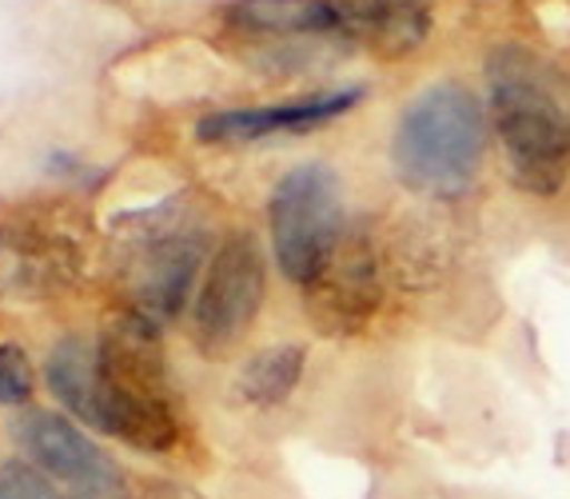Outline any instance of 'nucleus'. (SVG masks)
Segmentation results:
<instances>
[{"instance_id":"obj_1","label":"nucleus","mask_w":570,"mask_h":499,"mask_svg":"<svg viewBox=\"0 0 570 499\" xmlns=\"http://www.w3.org/2000/svg\"><path fill=\"white\" fill-rule=\"evenodd\" d=\"M48 388L85 428L136 451H171L180 443V412L156 327L128 312L100 340H60L48 352Z\"/></svg>"},{"instance_id":"obj_2","label":"nucleus","mask_w":570,"mask_h":499,"mask_svg":"<svg viewBox=\"0 0 570 499\" xmlns=\"http://www.w3.org/2000/svg\"><path fill=\"white\" fill-rule=\"evenodd\" d=\"M487 153V116L463 85L423 88L395 120L391 164L411 193L455 200L479 180Z\"/></svg>"},{"instance_id":"obj_3","label":"nucleus","mask_w":570,"mask_h":499,"mask_svg":"<svg viewBox=\"0 0 570 499\" xmlns=\"http://www.w3.org/2000/svg\"><path fill=\"white\" fill-rule=\"evenodd\" d=\"M491 125L511 180L534 196L559 193L570 176V108L527 52L491 57Z\"/></svg>"},{"instance_id":"obj_4","label":"nucleus","mask_w":570,"mask_h":499,"mask_svg":"<svg viewBox=\"0 0 570 499\" xmlns=\"http://www.w3.org/2000/svg\"><path fill=\"white\" fill-rule=\"evenodd\" d=\"M204 256H208L204 228L180 208V200L128 216L120 256V288L128 300L124 312L153 327L176 320L188 304Z\"/></svg>"},{"instance_id":"obj_5","label":"nucleus","mask_w":570,"mask_h":499,"mask_svg":"<svg viewBox=\"0 0 570 499\" xmlns=\"http://www.w3.org/2000/svg\"><path fill=\"white\" fill-rule=\"evenodd\" d=\"M343 40L332 0H236L219 17V45L264 72H307Z\"/></svg>"},{"instance_id":"obj_6","label":"nucleus","mask_w":570,"mask_h":499,"mask_svg":"<svg viewBox=\"0 0 570 499\" xmlns=\"http://www.w3.org/2000/svg\"><path fill=\"white\" fill-rule=\"evenodd\" d=\"M343 196L327 164H299L272 188L267 228L276 264L292 284L312 288L343 241Z\"/></svg>"},{"instance_id":"obj_7","label":"nucleus","mask_w":570,"mask_h":499,"mask_svg":"<svg viewBox=\"0 0 570 499\" xmlns=\"http://www.w3.org/2000/svg\"><path fill=\"white\" fill-rule=\"evenodd\" d=\"M85 268L77 232L65 216L29 204L0 221V296L48 300L65 292Z\"/></svg>"},{"instance_id":"obj_8","label":"nucleus","mask_w":570,"mask_h":499,"mask_svg":"<svg viewBox=\"0 0 570 499\" xmlns=\"http://www.w3.org/2000/svg\"><path fill=\"white\" fill-rule=\"evenodd\" d=\"M267 288V264L252 232H232L208 260V276L191 312V336L204 355H224L239 344L259 316Z\"/></svg>"},{"instance_id":"obj_9","label":"nucleus","mask_w":570,"mask_h":499,"mask_svg":"<svg viewBox=\"0 0 570 499\" xmlns=\"http://www.w3.org/2000/svg\"><path fill=\"white\" fill-rule=\"evenodd\" d=\"M12 436L48 480L68 488L72 499H132L128 476L116 468L92 436L60 412H24L12 423Z\"/></svg>"},{"instance_id":"obj_10","label":"nucleus","mask_w":570,"mask_h":499,"mask_svg":"<svg viewBox=\"0 0 570 499\" xmlns=\"http://www.w3.org/2000/svg\"><path fill=\"white\" fill-rule=\"evenodd\" d=\"M363 100V88H340V92H315L304 100H284V105L264 108H224L208 112L196 125V136L204 145H247V140H264L279 133H304L320 128L335 116H347Z\"/></svg>"},{"instance_id":"obj_11","label":"nucleus","mask_w":570,"mask_h":499,"mask_svg":"<svg viewBox=\"0 0 570 499\" xmlns=\"http://www.w3.org/2000/svg\"><path fill=\"white\" fill-rule=\"evenodd\" d=\"M347 40L383 60L411 57L431 32V0H332Z\"/></svg>"},{"instance_id":"obj_12","label":"nucleus","mask_w":570,"mask_h":499,"mask_svg":"<svg viewBox=\"0 0 570 499\" xmlns=\"http://www.w3.org/2000/svg\"><path fill=\"white\" fill-rule=\"evenodd\" d=\"M307 352L299 344H276L256 352L239 372V395L256 408H276L295 392L299 375H304Z\"/></svg>"},{"instance_id":"obj_13","label":"nucleus","mask_w":570,"mask_h":499,"mask_svg":"<svg viewBox=\"0 0 570 499\" xmlns=\"http://www.w3.org/2000/svg\"><path fill=\"white\" fill-rule=\"evenodd\" d=\"M0 499H72L57 488V480H48L37 463L24 460H4L0 463Z\"/></svg>"},{"instance_id":"obj_14","label":"nucleus","mask_w":570,"mask_h":499,"mask_svg":"<svg viewBox=\"0 0 570 499\" xmlns=\"http://www.w3.org/2000/svg\"><path fill=\"white\" fill-rule=\"evenodd\" d=\"M32 400V364L24 348L0 344V403L4 408H20Z\"/></svg>"},{"instance_id":"obj_15","label":"nucleus","mask_w":570,"mask_h":499,"mask_svg":"<svg viewBox=\"0 0 570 499\" xmlns=\"http://www.w3.org/2000/svg\"><path fill=\"white\" fill-rule=\"evenodd\" d=\"M140 499H204L196 496L191 488H184V483H171V480H153L140 488Z\"/></svg>"},{"instance_id":"obj_16","label":"nucleus","mask_w":570,"mask_h":499,"mask_svg":"<svg viewBox=\"0 0 570 499\" xmlns=\"http://www.w3.org/2000/svg\"><path fill=\"white\" fill-rule=\"evenodd\" d=\"M100 4H140V0H100Z\"/></svg>"}]
</instances>
